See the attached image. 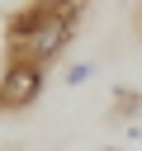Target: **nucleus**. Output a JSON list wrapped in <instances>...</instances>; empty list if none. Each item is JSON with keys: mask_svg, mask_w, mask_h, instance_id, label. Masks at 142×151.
<instances>
[{"mask_svg": "<svg viewBox=\"0 0 142 151\" xmlns=\"http://www.w3.org/2000/svg\"><path fill=\"white\" fill-rule=\"evenodd\" d=\"M90 0H28L9 28H5V42H9V57H24V61H57L76 33V19L85 14Z\"/></svg>", "mask_w": 142, "mask_h": 151, "instance_id": "nucleus-1", "label": "nucleus"}, {"mask_svg": "<svg viewBox=\"0 0 142 151\" xmlns=\"http://www.w3.org/2000/svg\"><path fill=\"white\" fill-rule=\"evenodd\" d=\"M43 71H47V66H38V61L9 57V61H5V76H0V109H5V113L33 109L38 94H43V80H47Z\"/></svg>", "mask_w": 142, "mask_h": 151, "instance_id": "nucleus-2", "label": "nucleus"}, {"mask_svg": "<svg viewBox=\"0 0 142 151\" xmlns=\"http://www.w3.org/2000/svg\"><path fill=\"white\" fill-rule=\"evenodd\" d=\"M137 113H142V94L128 90V85H118V90H114V118L128 123V118H137Z\"/></svg>", "mask_w": 142, "mask_h": 151, "instance_id": "nucleus-3", "label": "nucleus"}, {"mask_svg": "<svg viewBox=\"0 0 142 151\" xmlns=\"http://www.w3.org/2000/svg\"><path fill=\"white\" fill-rule=\"evenodd\" d=\"M95 71H99L95 61H71V66H66V76H62V85H66V90H80V85H90V80H95Z\"/></svg>", "mask_w": 142, "mask_h": 151, "instance_id": "nucleus-4", "label": "nucleus"}, {"mask_svg": "<svg viewBox=\"0 0 142 151\" xmlns=\"http://www.w3.org/2000/svg\"><path fill=\"white\" fill-rule=\"evenodd\" d=\"M137 33H142V9H137Z\"/></svg>", "mask_w": 142, "mask_h": 151, "instance_id": "nucleus-5", "label": "nucleus"}, {"mask_svg": "<svg viewBox=\"0 0 142 151\" xmlns=\"http://www.w3.org/2000/svg\"><path fill=\"white\" fill-rule=\"evenodd\" d=\"M104 151H123V146H104Z\"/></svg>", "mask_w": 142, "mask_h": 151, "instance_id": "nucleus-6", "label": "nucleus"}, {"mask_svg": "<svg viewBox=\"0 0 142 151\" xmlns=\"http://www.w3.org/2000/svg\"><path fill=\"white\" fill-rule=\"evenodd\" d=\"M118 5H128V0H118Z\"/></svg>", "mask_w": 142, "mask_h": 151, "instance_id": "nucleus-7", "label": "nucleus"}, {"mask_svg": "<svg viewBox=\"0 0 142 151\" xmlns=\"http://www.w3.org/2000/svg\"><path fill=\"white\" fill-rule=\"evenodd\" d=\"M9 151H19V146H9Z\"/></svg>", "mask_w": 142, "mask_h": 151, "instance_id": "nucleus-8", "label": "nucleus"}, {"mask_svg": "<svg viewBox=\"0 0 142 151\" xmlns=\"http://www.w3.org/2000/svg\"><path fill=\"white\" fill-rule=\"evenodd\" d=\"M0 113H5V109H0Z\"/></svg>", "mask_w": 142, "mask_h": 151, "instance_id": "nucleus-9", "label": "nucleus"}]
</instances>
